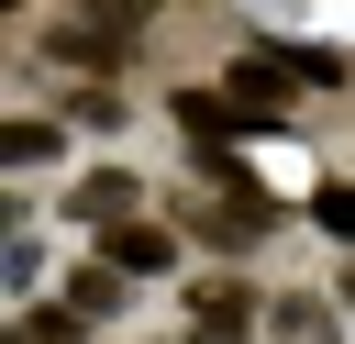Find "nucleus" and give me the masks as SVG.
<instances>
[{"label": "nucleus", "mask_w": 355, "mask_h": 344, "mask_svg": "<svg viewBox=\"0 0 355 344\" xmlns=\"http://www.w3.org/2000/svg\"><path fill=\"white\" fill-rule=\"evenodd\" d=\"M78 22H89V33H111V44H133V22H144V0H78Z\"/></svg>", "instance_id": "obj_10"}, {"label": "nucleus", "mask_w": 355, "mask_h": 344, "mask_svg": "<svg viewBox=\"0 0 355 344\" xmlns=\"http://www.w3.org/2000/svg\"><path fill=\"white\" fill-rule=\"evenodd\" d=\"M255 333H277V344H344V311H333L322 289H277Z\"/></svg>", "instance_id": "obj_3"}, {"label": "nucleus", "mask_w": 355, "mask_h": 344, "mask_svg": "<svg viewBox=\"0 0 355 344\" xmlns=\"http://www.w3.org/2000/svg\"><path fill=\"white\" fill-rule=\"evenodd\" d=\"M55 155H67V122H33V111L0 122V178H33V166H55Z\"/></svg>", "instance_id": "obj_5"}, {"label": "nucleus", "mask_w": 355, "mask_h": 344, "mask_svg": "<svg viewBox=\"0 0 355 344\" xmlns=\"http://www.w3.org/2000/svg\"><path fill=\"white\" fill-rule=\"evenodd\" d=\"M266 322V300L244 277H189V344H244Z\"/></svg>", "instance_id": "obj_1"}, {"label": "nucleus", "mask_w": 355, "mask_h": 344, "mask_svg": "<svg viewBox=\"0 0 355 344\" xmlns=\"http://www.w3.org/2000/svg\"><path fill=\"white\" fill-rule=\"evenodd\" d=\"M333 311H344V322H355V266H344V289H333Z\"/></svg>", "instance_id": "obj_11"}, {"label": "nucleus", "mask_w": 355, "mask_h": 344, "mask_svg": "<svg viewBox=\"0 0 355 344\" xmlns=\"http://www.w3.org/2000/svg\"><path fill=\"white\" fill-rule=\"evenodd\" d=\"M222 100H233V122H277V111H288V55H266V44L233 55V67H222Z\"/></svg>", "instance_id": "obj_2"}, {"label": "nucleus", "mask_w": 355, "mask_h": 344, "mask_svg": "<svg viewBox=\"0 0 355 344\" xmlns=\"http://www.w3.org/2000/svg\"><path fill=\"white\" fill-rule=\"evenodd\" d=\"M67 311H78V322L122 311V266H89V255H78V266H67Z\"/></svg>", "instance_id": "obj_7"}, {"label": "nucleus", "mask_w": 355, "mask_h": 344, "mask_svg": "<svg viewBox=\"0 0 355 344\" xmlns=\"http://www.w3.org/2000/svg\"><path fill=\"white\" fill-rule=\"evenodd\" d=\"M311 222H322L333 244H355V178H322V189H311Z\"/></svg>", "instance_id": "obj_8"}, {"label": "nucleus", "mask_w": 355, "mask_h": 344, "mask_svg": "<svg viewBox=\"0 0 355 344\" xmlns=\"http://www.w3.org/2000/svg\"><path fill=\"white\" fill-rule=\"evenodd\" d=\"M0 11H33V0H0Z\"/></svg>", "instance_id": "obj_14"}, {"label": "nucleus", "mask_w": 355, "mask_h": 344, "mask_svg": "<svg viewBox=\"0 0 355 344\" xmlns=\"http://www.w3.org/2000/svg\"><path fill=\"white\" fill-rule=\"evenodd\" d=\"M22 333H33V344H89V322H78L67 300H33V311H22Z\"/></svg>", "instance_id": "obj_9"}, {"label": "nucleus", "mask_w": 355, "mask_h": 344, "mask_svg": "<svg viewBox=\"0 0 355 344\" xmlns=\"http://www.w3.org/2000/svg\"><path fill=\"white\" fill-rule=\"evenodd\" d=\"M100 266H122V277H166V266H178V233H166V222H111V233H100Z\"/></svg>", "instance_id": "obj_4"}, {"label": "nucleus", "mask_w": 355, "mask_h": 344, "mask_svg": "<svg viewBox=\"0 0 355 344\" xmlns=\"http://www.w3.org/2000/svg\"><path fill=\"white\" fill-rule=\"evenodd\" d=\"M0 344H33V333H22V322H11V333H0Z\"/></svg>", "instance_id": "obj_12"}, {"label": "nucleus", "mask_w": 355, "mask_h": 344, "mask_svg": "<svg viewBox=\"0 0 355 344\" xmlns=\"http://www.w3.org/2000/svg\"><path fill=\"white\" fill-rule=\"evenodd\" d=\"M0 233H11V200H0Z\"/></svg>", "instance_id": "obj_13"}, {"label": "nucleus", "mask_w": 355, "mask_h": 344, "mask_svg": "<svg viewBox=\"0 0 355 344\" xmlns=\"http://www.w3.org/2000/svg\"><path fill=\"white\" fill-rule=\"evenodd\" d=\"M67 211H78V222H133V178H122V166H89Z\"/></svg>", "instance_id": "obj_6"}]
</instances>
